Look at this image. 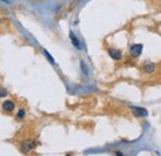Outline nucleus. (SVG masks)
I'll list each match as a JSON object with an SVG mask.
<instances>
[{
	"instance_id": "obj_9",
	"label": "nucleus",
	"mask_w": 161,
	"mask_h": 156,
	"mask_svg": "<svg viewBox=\"0 0 161 156\" xmlns=\"http://www.w3.org/2000/svg\"><path fill=\"white\" fill-rule=\"evenodd\" d=\"M45 55H46V57H47V58L50 59V62H51V63H55V61H53V58H52V57H51V56L48 55V52H47V51H45Z\"/></svg>"
},
{
	"instance_id": "obj_7",
	"label": "nucleus",
	"mask_w": 161,
	"mask_h": 156,
	"mask_svg": "<svg viewBox=\"0 0 161 156\" xmlns=\"http://www.w3.org/2000/svg\"><path fill=\"white\" fill-rule=\"evenodd\" d=\"M70 36H71V40H72V42H73V45H75V46H76L77 48H81V45H79V42H78V40H77V39L75 37V35H73V34L71 32V35H70Z\"/></svg>"
},
{
	"instance_id": "obj_3",
	"label": "nucleus",
	"mask_w": 161,
	"mask_h": 156,
	"mask_svg": "<svg viewBox=\"0 0 161 156\" xmlns=\"http://www.w3.org/2000/svg\"><path fill=\"white\" fill-rule=\"evenodd\" d=\"M14 103L11 102V101H6V102H4L3 103V108H4V110H6V112H13L14 110Z\"/></svg>"
},
{
	"instance_id": "obj_5",
	"label": "nucleus",
	"mask_w": 161,
	"mask_h": 156,
	"mask_svg": "<svg viewBox=\"0 0 161 156\" xmlns=\"http://www.w3.org/2000/svg\"><path fill=\"white\" fill-rule=\"evenodd\" d=\"M144 70H145L146 73H152V72L155 71V65H154V63H148V65L144 67Z\"/></svg>"
},
{
	"instance_id": "obj_4",
	"label": "nucleus",
	"mask_w": 161,
	"mask_h": 156,
	"mask_svg": "<svg viewBox=\"0 0 161 156\" xmlns=\"http://www.w3.org/2000/svg\"><path fill=\"white\" fill-rule=\"evenodd\" d=\"M109 55H110L114 59H117V61L121 58V52L118 51V50H109Z\"/></svg>"
},
{
	"instance_id": "obj_10",
	"label": "nucleus",
	"mask_w": 161,
	"mask_h": 156,
	"mask_svg": "<svg viewBox=\"0 0 161 156\" xmlns=\"http://www.w3.org/2000/svg\"><path fill=\"white\" fill-rule=\"evenodd\" d=\"M6 94H8V93H6L5 89H0V97H5Z\"/></svg>"
},
{
	"instance_id": "obj_6",
	"label": "nucleus",
	"mask_w": 161,
	"mask_h": 156,
	"mask_svg": "<svg viewBox=\"0 0 161 156\" xmlns=\"http://www.w3.org/2000/svg\"><path fill=\"white\" fill-rule=\"evenodd\" d=\"M133 110H134V112H138L136 114H139V115H143V116L148 115V112H146L145 109H140V108H133Z\"/></svg>"
},
{
	"instance_id": "obj_2",
	"label": "nucleus",
	"mask_w": 161,
	"mask_h": 156,
	"mask_svg": "<svg viewBox=\"0 0 161 156\" xmlns=\"http://www.w3.org/2000/svg\"><path fill=\"white\" fill-rule=\"evenodd\" d=\"M34 147H35V144L32 143V141H25V143L22 144L21 150H22V152H27V151H30L31 149H34Z\"/></svg>"
},
{
	"instance_id": "obj_1",
	"label": "nucleus",
	"mask_w": 161,
	"mask_h": 156,
	"mask_svg": "<svg viewBox=\"0 0 161 156\" xmlns=\"http://www.w3.org/2000/svg\"><path fill=\"white\" fill-rule=\"evenodd\" d=\"M141 51H143V45H134V46H132V48H130V53H132V56H134V57H138V56H140V53H141Z\"/></svg>"
},
{
	"instance_id": "obj_8",
	"label": "nucleus",
	"mask_w": 161,
	"mask_h": 156,
	"mask_svg": "<svg viewBox=\"0 0 161 156\" xmlns=\"http://www.w3.org/2000/svg\"><path fill=\"white\" fill-rule=\"evenodd\" d=\"M24 116H25V110H22V109L19 110V113H17V118L21 119V118H24Z\"/></svg>"
}]
</instances>
